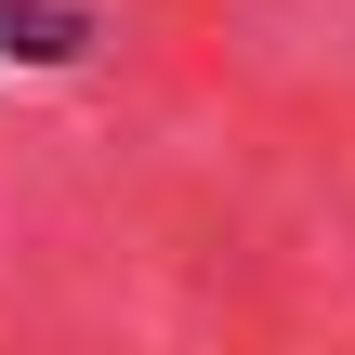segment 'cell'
Segmentation results:
<instances>
[{
  "mask_svg": "<svg viewBox=\"0 0 355 355\" xmlns=\"http://www.w3.org/2000/svg\"><path fill=\"white\" fill-rule=\"evenodd\" d=\"M0 53L13 66H79L92 53V13L79 0H0Z\"/></svg>",
  "mask_w": 355,
  "mask_h": 355,
  "instance_id": "cell-1",
  "label": "cell"
}]
</instances>
